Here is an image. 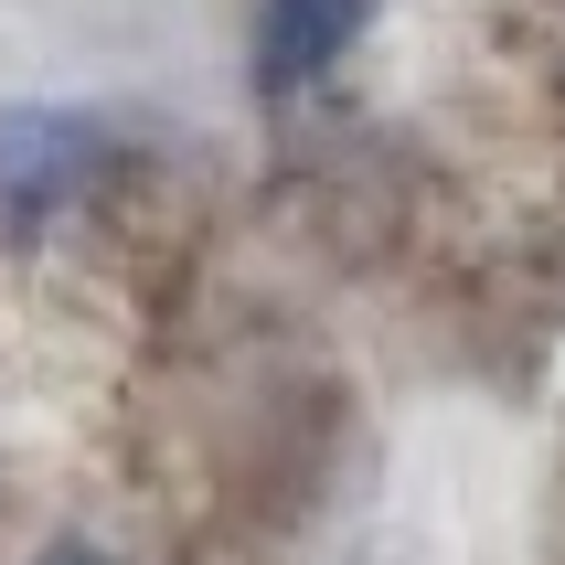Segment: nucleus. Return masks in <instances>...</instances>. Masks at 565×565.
<instances>
[{"label":"nucleus","instance_id":"nucleus-1","mask_svg":"<svg viewBox=\"0 0 565 565\" xmlns=\"http://www.w3.org/2000/svg\"><path fill=\"white\" fill-rule=\"evenodd\" d=\"M118 128L96 107H0V235H43L107 182Z\"/></svg>","mask_w":565,"mask_h":565},{"label":"nucleus","instance_id":"nucleus-2","mask_svg":"<svg viewBox=\"0 0 565 565\" xmlns=\"http://www.w3.org/2000/svg\"><path fill=\"white\" fill-rule=\"evenodd\" d=\"M384 0H267L256 11V86L278 96V86H320L331 64L374 32Z\"/></svg>","mask_w":565,"mask_h":565},{"label":"nucleus","instance_id":"nucleus-3","mask_svg":"<svg viewBox=\"0 0 565 565\" xmlns=\"http://www.w3.org/2000/svg\"><path fill=\"white\" fill-rule=\"evenodd\" d=\"M32 565H118V555H107V544H86V534H64V544H43Z\"/></svg>","mask_w":565,"mask_h":565}]
</instances>
